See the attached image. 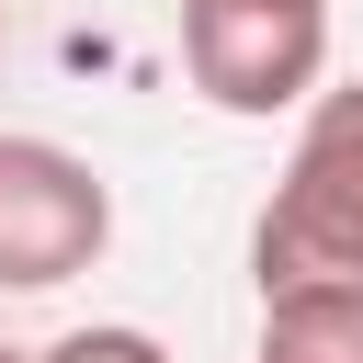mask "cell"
Listing matches in <instances>:
<instances>
[{"label":"cell","instance_id":"cell-1","mask_svg":"<svg viewBox=\"0 0 363 363\" xmlns=\"http://www.w3.org/2000/svg\"><path fill=\"white\" fill-rule=\"evenodd\" d=\"M261 295L284 284H363V79H329L284 147V182L250 227Z\"/></svg>","mask_w":363,"mask_h":363},{"label":"cell","instance_id":"cell-2","mask_svg":"<svg viewBox=\"0 0 363 363\" xmlns=\"http://www.w3.org/2000/svg\"><path fill=\"white\" fill-rule=\"evenodd\" d=\"M182 68L216 113H295L329 91V0H182Z\"/></svg>","mask_w":363,"mask_h":363},{"label":"cell","instance_id":"cell-3","mask_svg":"<svg viewBox=\"0 0 363 363\" xmlns=\"http://www.w3.org/2000/svg\"><path fill=\"white\" fill-rule=\"evenodd\" d=\"M113 250V182L57 136H0V295H57Z\"/></svg>","mask_w":363,"mask_h":363},{"label":"cell","instance_id":"cell-4","mask_svg":"<svg viewBox=\"0 0 363 363\" xmlns=\"http://www.w3.org/2000/svg\"><path fill=\"white\" fill-rule=\"evenodd\" d=\"M250 363H363V284H284L261 295Z\"/></svg>","mask_w":363,"mask_h":363},{"label":"cell","instance_id":"cell-5","mask_svg":"<svg viewBox=\"0 0 363 363\" xmlns=\"http://www.w3.org/2000/svg\"><path fill=\"white\" fill-rule=\"evenodd\" d=\"M34 363H170L147 329H125V318H91V329H57Z\"/></svg>","mask_w":363,"mask_h":363},{"label":"cell","instance_id":"cell-6","mask_svg":"<svg viewBox=\"0 0 363 363\" xmlns=\"http://www.w3.org/2000/svg\"><path fill=\"white\" fill-rule=\"evenodd\" d=\"M0 363H23V352H0Z\"/></svg>","mask_w":363,"mask_h":363},{"label":"cell","instance_id":"cell-7","mask_svg":"<svg viewBox=\"0 0 363 363\" xmlns=\"http://www.w3.org/2000/svg\"><path fill=\"white\" fill-rule=\"evenodd\" d=\"M0 34H11V11H0Z\"/></svg>","mask_w":363,"mask_h":363}]
</instances>
